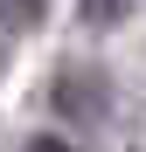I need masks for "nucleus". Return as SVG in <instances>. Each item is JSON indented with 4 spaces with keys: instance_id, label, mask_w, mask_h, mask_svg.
Masks as SVG:
<instances>
[{
    "instance_id": "nucleus-4",
    "label": "nucleus",
    "mask_w": 146,
    "mask_h": 152,
    "mask_svg": "<svg viewBox=\"0 0 146 152\" xmlns=\"http://www.w3.org/2000/svg\"><path fill=\"white\" fill-rule=\"evenodd\" d=\"M28 152H70V145H63V138H35Z\"/></svg>"
},
{
    "instance_id": "nucleus-1",
    "label": "nucleus",
    "mask_w": 146,
    "mask_h": 152,
    "mask_svg": "<svg viewBox=\"0 0 146 152\" xmlns=\"http://www.w3.org/2000/svg\"><path fill=\"white\" fill-rule=\"evenodd\" d=\"M56 111L63 118H77V124H97L111 104H104V76L97 69H63L56 76Z\"/></svg>"
},
{
    "instance_id": "nucleus-2",
    "label": "nucleus",
    "mask_w": 146,
    "mask_h": 152,
    "mask_svg": "<svg viewBox=\"0 0 146 152\" xmlns=\"http://www.w3.org/2000/svg\"><path fill=\"white\" fill-rule=\"evenodd\" d=\"M42 7H49V0H0V14H7L14 28H28V21H42Z\"/></svg>"
},
{
    "instance_id": "nucleus-3",
    "label": "nucleus",
    "mask_w": 146,
    "mask_h": 152,
    "mask_svg": "<svg viewBox=\"0 0 146 152\" xmlns=\"http://www.w3.org/2000/svg\"><path fill=\"white\" fill-rule=\"evenodd\" d=\"M84 14H90V21H118V14H125V0H84Z\"/></svg>"
}]
</instances>
